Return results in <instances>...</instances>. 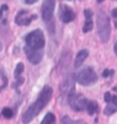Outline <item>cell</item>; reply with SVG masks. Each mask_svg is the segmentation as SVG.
Here are the masks:
<instances>
[{
    "label": "cell",
    "mask_w": 117,
    "mask_h": 124,
    "mask_svg": "<svg viewBox=\"0 0 117 124\" xmlns=\"http://www.w3.org/2000/svg\"><path fill=\"white\" fill-rule=\"evenodd\" d=\"M53 95V89L50 86H44V88L39 92V97L36 100L35 102H33L27 109L22 115V122L24 124H28L31 122L32 120L39 115L42 111V109L50 101Z\"/></svg>",
    "instance_id": "6da1fadb"
},
{
    "label": "cell",
    "mask_w": 117,
    "mask_h": 124,
    "mask_svg": "<svg viewBox=\"0 0 117 124\" xmlns=\"http://www.w3.org/2000/svg\"><path fill=\"white\" fill-rule=\"evenodd\" d=\"M97 29L101 42H108L111 36V21H110L109 16L103 10H100L98 12Z\"/></svg>",
    "instance_id": "7a4b0ae2"
},
{
    "label": "cell",
    "mask_w": 117,
    "mask_h": 124,
    "mask_svg": "<svg viewBox=\"0 0 117 124\" xmlns=\"http://www.w3.org/2000/svg\"><path fill=\"white\" fill-rule=\"evenodd\" d=\"M25 41L26 46L34 50H43L46 44L44 33L39 28L28 33L25 38Z\"/></svg>",
    "instance_id": "3957f363"
},
{
    "label": "cell",
    "mask_w": 117,
    "mask_h": 124,
    "mask_svg": "<svg viewBox=\"0 0 117 124\" xmlns=\"http://www.w3.org/2000/svg\"><path fill=\"white\" fill-rule=\"evenodd\" d=\"M56 1L46 0L44 1L41 7V16L43 21L46 23L50 32H54V11Z\"/></svg>",
    "instance_id": "277c9868"
},
{
    "label": "cell",
    "mask_w": 117,
    "mask_h": 124,
    "mask_svg": "<svg viewBox=\"0 0 117 124\" xmlns=\"http://www.w3.org/2000/svg\"><path fill=\"white\" fill-rule=\"evenodd\" d=\"M76 80L80 85L91 86L98 81V76L92 67H86L78 73Z\"/></svg>",
    "instance_id": "5b68a950"
},
{
    "label": "cell",
    "mask_w": 117,
    "mask_h": 124,
    "mask_svg": "<svg viewBox=\"0 0 117 124\" xmlns=\"http://www.w3.org/2000/svg\"><path fill=\"white\" fill-rule=\"evenodd\" d=\"M67 101L70 106V108L75 111H78V112L86 109L88 102H89V101L82 94L76 92L70 94L67 99Z\"/></svg>",
    "instance_id": "8992f818"
},
{
    "label": "cell",
    "mask_w": 117,
    "mask_h": 124,
    "mask_svg": "<svg viewBox=\"0 0 117 124\" xmlns=\"http://www.w3.org/2000/svg\"><path fill=\"white\" fill-rule=\"evenodd\" d=\"M59 18L64 24H69L72 22L76 17L75 12L72 10V8L67 6V5H61L59 8Z\"/></svg>",
    "instance_id": "52a82bcc"
},
{
    "label": "cell",
    "mask_w": 117,
    "mask_h": 124,
    "mask_svg": "<svg viewBox=\"0 0 117 124\" xmlns=\"http://www.w3.org/2000/svg\"><path fill=\"white\" fill-rule=\"evenodd\" d=\"M24 51H25V54L27 56L28 61L33 65H37L40 63L44 56L43 50H34V49L27 47V46H24Z\"/></svg>",
    "instance_id": "ba28073f"
},
{
    "label": "cell",
    "mask_w": 117,
    "mask_h": 124,
    "mask_svg": "<svg viewBox=\"0 0 117 124\" xmlns=\"http://www.w3.org/2000/svg\"><path fill=\"white\" fill-rule=\"evenodd\" d=\"M27 14H28V11L26 9L20 10L17 13L16 18H15V22H16L17 25H18V26H28V25H30L32 20L37 19V17H38L37 15H31L30 16H27Z\"/></svg>",
    "instance_id": "9c48e42d"
},
{
    "label": "cell",
    "mask_w": 117,
    "mask_h": 124,
    "mask_svg": "<svg viewBox=\"0 0 117 124\" xmlns=\"http://www.w3.org/2000/svg\"><path fill=\"white\" fill-rule=\"evenodd\" d=\"M84 16H85V21H84V25L82 27V32L83 33H88L90 31L92 30L93 28V20H92V16H93V13L91 10L90 8H86L83 11Z\"/></svg>",
    "instance_id": "30bf717a"
},
{
    "label": "cell",
    "mask_w": 117,
    "mask_h": 124,
    "mask_svg": "<svg viewBox=\"0 0 117 124\" xmlns=\"http://www.w3.org/2000/svg\"><path fill=\"white\" fill-rule=\"evenodd\" d=\"M117 112V96H113L112 97V101L110 103L107 104L105 108L103 109V113L106 116H111Z\"/></svg>",
    "instance_id": "8fae6325"
},
{
    "label": "cell",
    "mask_w": 117,
    "mask_h": 124,
    "mask_svg": "<svg viewBox=\"0 0 117 124\" xmlns=\"http://www.w3.org/2000/svg\"><path fill=\"white\" fill-rule=\"evenodd\" d=\"M89 56V51L87 49H82V50H80L78 52V54L76 56L74 60V67L76 69H78L83 64V62L86 58H88Z\"/></svg>",
    "instance_id": "7c38bea8"
},
{
    "label": "cell",
    "mask_w": 117,
    "mask_h": 124,
    "mask_svg": "<svg viewBox=\"0 0 117 124\" xmlns=\"http://www.w3.org/2000/svg\"><path fill=\"white\" fill-rule=\"evenodd\" d=\"M98 109H99V106H98L97 101H89L88 105H87V108H86L87 113H88L90 116H92L95 113L98 112Z\"/></svg>",
    "instance_id": "4fadbf2b"
},
{
    "label": "cell",
    "mask_w": 117,
    "mask_h": 124,
    "mask_svg": "<svg viewBox=\"0 0 117 124\" xmlns=\"http://www.w3.org/2000/svg\"><path fill=\"white\" fill-rule=\"evenodd\" d=\"M56 116L52 112H48L40 124H56Z\"/></svg>",
    "instance_id": "5bb4252c"
},
{
    "label": "cell",
    "mask_w": 117,
    "mask_h": 124,
    "mask_svg": "<svg viewBox=\"0 0 117 124\" xmlns=\"http://www.w3.org/2000/svg\"><path fill=\"white\" fill-rule=\"evenodd\" d=\"M61 123L62 124H87L86 121H84L83 120H71L69 116H67V115L62 117V119H61Z\"/></svg>",
    "instance_id": "9a60e30c"
},
{
    "label": "cell",
    "mask_w": 117,
    "mask_h": 124,
    "mask_svg": "<svg viewBox=\"0 0 117 124\" xmlns=\"http://www.w3.org/2000/svg\"><path fill=\"white\" fill-rule=\"evenodd\" d=\"M24 71V64L23 63H18L17 65L16 69H15V71H14V76H15V78H17L21 77L20 75L23 73Z\"/></svg>",
    "instance_id": "2e32d148"
},
{
    "label": "cell",
    "mask_w": 117,
    "mask_h": 124,
    "mask_svg": "<svg viewBox=\"0 0 117 124\" xmlns=\"http://www.w3.org/2000/svg\"><path fill=\"white\" fill-rule=\"evenodd\" d=\"M2 114L7 119H11L13 117V110L10 108H5L2 110Z\"/></svg>",
    "instance_id": "e0dca14e"
},
{
    "label": "cell",
    "mask_w": 117,
    "mask_h": 124,
    "mask_svg": "<svg viewBox=\"0 0 117 124\" xmlns=\"http://www.w3.org/2000/svg\"><path fill=\"white\" fill-rule=\"evenodd\" d=\"M112 97H113V96L111 95V93H110L109 91H107V92L104 93V101H105L107 104L111 102V101H112Z\"/></svg>",
    "instance_id": "ac0fdd59"
},
{
    "label": "cell",
    "mask_w": 117,
    "mask_h": 124,
    "mask_svg": "<svg viewBox=\"0 0 117 124\" xmlns=\"http://www.w3.org/2000/svg\"><path fill=\"white\" fill-rule=\"evenodd\" d=\"M24 83V78L22 77H19V78H17V80H16V83L13 85V87H19V86H21L22 84Z\"/></svg>",
    "instance_id": "d6986e66"
},
{
    "label": "cell",
    "mask_w": 117,
    "mask_h": 124,
    "mask_svg": "<svg viewBox=\"0 0 117 124\" xmlns=\"http://www.w3.org/2000/svg\"><path fill=\"white\" fill-rule=\"evenodd\" d=\"M2 79H3V82H4V83H3V86H2L1 88H0V90H2V89H5V88H6L7 86H8V78L6 77L4 74L2 75Z\"/></svg>",
    "instance_id": "ffe728a7"
},
{
    "label": "cell",
    "mask_w": 117,
    "mask_h": 124,
    "mask_svg": "<svg viewBox=\"0 0 117 124\" xmlns=\"http://www.w3.org/2000/svg\"><path fill=\"white\" fill-rule=\"evenodd\" d=\"M110 76V70L108 69H105V70H103V72H102V77L103 78H107Z\"/></svg>",
    "instance_id": "44dd1931"
},
{
    "label": "cell",
    "mask_w": 117,
    "mask_h": 124,
    "mask_svg": "<svg viewBox=\"0 0 117 124\" xmlns=\"http://www.w3.org/2000/svg\"><path fill=\"white\" fill-rule=\"evenodd\" d=\"M112 16H113L115 19H117V8H113L112 10Z\"/></svg>",
    "instance_id": "7402d4cb"
},
{
    "label": "cell",
    "mask_w": 117,
    "mask_h": 124,
    "mask_svg": "<svg viewBox=\"0 0 117 124\" xmlns=\"http://www.w3.org/2000/svg\"><path fill=\"white\" fill-rule=\"evenodd\" d=\"M24 2L27 5H32V4H35L36 2H37V0H25Z\"/></svg>",
    "instance_id": "603a6c76"
},
{
    "label": "cell",
    "mask_w": 117,
    "mask_h": 124,
    "mask_svg": "<svg viewBox=\"0 0 117 124\" xmlns=\"http://www.w3.org/2000/svg\"><path fill=\"white\" fill-rule=\"evenodd\" d=\"M8 9V7L7 5H2V7H1V10L2 11H7Z\"/></svg>",
    "instance_id": "cb8c5ba5"
},
{
    "label": "cell",
    "mask_w": 117,
    "mask_h": 124,
    "mask_svg": "<svg viewBox=\"0 0 117 124\" xmlns=\"http://www.w3.org/2000/svg\"><path fill=\"white\" fill-rule=\"evenodd\" d=\"M114 53H115V55L117 56V40H116V42H115V44H114Z\"/></svg>",
    "instance_id": "d4e9b609"
},
{
    "label": "cell",
    "mask_w": 117,
    "mask_h": 124,
    "mask_svg": "<svg viewBox=\"0 0 117 124\" xmlns=\"http://www.w3.org/2000/svg\"><path fill=\"white\" fill-rule=\"evenodd\" d=\"M3 49V44H2V42L0 41V51Z\"/></svg>",
    "instance_id": "484cf974"
},
{
    "label": "cell",
    "mask_w": 117,
    "mask_h": 124,
    "mask_svg": "<svg viewBox=\"0 0 117 124\" xmlns=\"http://www.w3.org/2000/svg\"><path fill=\"white\" fill-rule=\"evenodd\" d=\"M2 16H3V11H2L1 9H0V18H1Z\"/></svg>",
    "instance_id": "4316f807"
},
{
    "label": "cell",
    "mask_w": 117,
    "mask_h": 124,
    "mask_svg": "<svg viewBox=\"0 0 117 124\" xmlns=\"http://www.w3.org/2000/svg\"><path fill=\"white\" fill-rule=\"evenodd\" d=\"M114 27L117 28V20L116 19H115V21H114Z\"/></svg>",
    "instance_id": "83f0119b"
},
{
    "label": "cell",
    "mask_w": 117,
    "mask_h": 124,
    "mask_svg": "<svg viewBox=\"0 0 117 124\" xmlns=\"http://www.w3.org/2000/svg\"><path fill=\"white\" fill-rule=\"evenodd\" d=\"M113 89L114 90V91H117V87H113Z\"/></svg>",
    "instance_id": "f1b7e54d"
},
{
    "label": "cell",
    "mask_w": 117,
    "mask_h": 124,
    "mask_svg": "<svg viewBox=\"0 0 117 124\" xmlns=\"http://www.w3.org/2000/svg\"><path fill=\"white\" fill-rule=\"evenodd\" d=\"M96 2H97V3H99V4H100V3H101V2H103V1H101V0H98V1H96Z\"/></svg>",
    "instance_id": "f546056e"
}]
</instances>
